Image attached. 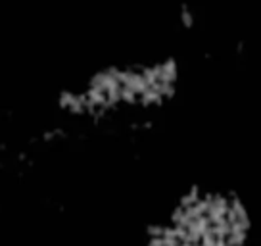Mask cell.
<instances>
[{
    "instance_id": "cell-1",
    "label": "cell",
    "mask_w": 261,
    "mask_h": 246,
    "mask_svg": "<svg viewBox=\"0 0 261 246\" xmlns=\"http://www.w3.org/2000/svg\"><path fill=\"white\" fill-rule=\"evenodd\" d=\"M180 85L182 71L173 56L114 62L60 90L56 110L64 123L94 129L146 121L171 106Z\"/></svg>"
},
{
    "instance_id": "cell-2",
    "label": "cell",
    "mask_w": 261,
    "mask_h": 246,
    "mask_svg": "<svg viewBox=\"0 0 261 246\" xmlns=\"http://www.w3.org/2000/svg\"><path fill=\"white\" fill-rule=\"evenodd\" d=\"M248 225L244 206L221 190H190L173 206L152 246H238Z\"/></svg>"
}]
</instances>
